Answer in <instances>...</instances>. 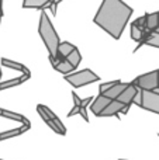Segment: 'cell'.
Masks as SVG:
<instances>
[{"label":"cell","instance_id":"cell-2","mask_svg":"<svg viewBox=\"0 0 159 160\" xmlns=\"http://www.w3.org/2000/svg\"><path fill=\"white\" fill-rule=\"evenodd\" d=\"M38 32L41 37L44 45L47 47L48 53H49V58H56L58 55V47H59V35L56 34L54 24L51 22L49 17L47 16L44 10L41 11V17H39V24H38Z\"/></svg>","mask_w":159,"mask_h":160},{"label":"cell","instance_id":"cell-22","mask_svg":"<svg viewBox=\"0 0 159 160\" xmlns=\"http://www.w3.org/2000/svg\"><path fill=\"white\" fill-rule=\"evenodd\" d=\"M141 101H142V94H141V90H138V93L132 98V104H137L138 107H141Z\"/></svg>","mask_w":159,"mask_h":160},{"label":"cell","instance_id":"cell-27","mask_svg":"<svg viewBox=\"0 0 159 160\" xmlns=\"http://www.w3.org/2000/svg\"><path fill=\"white\" fill-rule=\"evenodd\" d=\"M79 110H80V107H78V105H75V107H73L72 110L69 111V114H68V118H69V117L76 115V114H79Z\"/></svg>","mask_w":159,"mask_h":160},{"label":"cell","instance_id":"cell-17","mask_svg":"<svg viewBox=\"0 0 159 160\" xmlns=\"http://www.w3.org/2000/svg\"><path fill=\"white\" fill-rule=\"evenodd\" d=\"M142 45H148V47H154V48H159V34L152 31L151 35L144 41Z\"/></svg>","mask_w":159,"mask_h":160},{"label":"cell","instance_id":"cell-23","mask_svg":"<svg viewBox=\"0 0 159 160\" xmlns=\"http://www.w3.org/2000/svg\"><path fill=\"white\" fill-rule=\"evenodd\" d=\"M39 107L42 108V111H44V112L47 114V117H48L49 119H55V118H56V115H55V114H54L48 107H45V105H39Z\"/></svg>","mask_w":159,"mask_h":160},{"label":"cell","instance_id":"cell-15","mask_svg":"<svg viewBox=\"0 0 159 160\" xmlns=\"http://www.w3.org/2000/svg\"><path fill=\"white\" fill-rule=\"evenodd\" d=\"M65 59H66V61L76 69V68L79 66V63H80V61H82V55H80V52H79L78 48H75V49H73Z\"/></svg>","mask_w":159,"mask_h":160},{"label":"cell","instance_id":"cell-14","mask_svg":"<svg viewBox=\"0 0 159 160\" xmlns=\"http://www.w3.org/2000/svg\"><path fill=\"white\" fill-rule=\"evenodd\" d=\"M75 45L70 44L68 41H64V42H59V47H58V56H62V58H66L73 49H75Z\"/></svg>","mask_w":159,"mask_h":160},{"label":"cell","instance_id":"cell-13","mask_svg":"<svg viewBox=\"0 0 159 160\" xmlns=\"http://www.w3.org/2000/svg\"><path fill=\"white\" fill-rule=\"evenodd\" d=\"M2 65H4V66H7V68H11V69H16V70H20V72H23L25 76H28L30 78L31 76V73H30V70L27 69V68L24 66V65H21V63H17V62H13V61H8V59H6V58H3L2 59Z\"/></svg>","mask_w":159,"mask_h":160},{"label":"cell","instance_id":"cell-7","mask_svg":"<svg viewBox=\"0 0 159 160\" xmlns=\"http://www.w3.org/2000/svg\"><path fill=\"white\" fill-rule=\"evenodd\" d=\"M111 101L110 98H107L106 96H103V94H99L96 98H93L92 101V105H90V110H92V112L95 114L96 117H99V114L101 112V111L104 110V108L109 105V102Z\"/></svg>","mask_w":159,"mask_h":160},{"label":"cell","instance_id":"cell-3","mask_svg":"<svg viewBox=\"0 0 159 160\" xmlns=\"http://www.w3.org/2000/svg\"><path fill=\"white\" fill-rule=\"evenodd\" d=\"M65 80H66L69 84H72L73 87H83V86L90 84V83L99 82L100 78H99L96 73H93L90 69H83V70H80V72L65 75Z\"/></svg>","mask_w":159,"mask_h":160},{"label":"cell","instance_id":"cell-39","mask_svg":"<svg viewBox=\"0 0 159 160\" xmlns=\"http://www.w3.org/2000/svg\"><path fill=\"white\" fill-rule=\"evenodd\" d=\"M158 136H159V133H158Z\"/></svg>","mask_w":159,"mask_h":160},{"label":"cell","instance_id":"cell-20","mask_svg":"<svg viewBox=\"0 0 159 160\" xmlns=\"http://www.w3.org/2000/svg\"><path fill=\"white\" fill-rule=\"evenodd\" d=\"M118 80H114V82H109V83H101L100 86H99V90H100V94H103L104 91H107L110 87H113V86L117 83Z\"/></svg>","mask_w":159,"mask_h":160},{"label":"cell","instance_id":"cell-5","mask_svg":"<svg viewBox=\"0 0 159 160\" xmlns=\"http://www.w3.org/2000/svg\"><path fill=\"white\" fill-rule=\"evenodd\" d=\"M142 94V101H141V108L146 111H151L159 115V93L151 90H141Z\"/></svg>","mask_w":159,"mask_h":160},{"label":"cell","instance_id":"cell-40","mask_svg":"<svg viewBox=\"0 0 159 160\" xmlns=\"http://www.w3.org/2000/svg\"><path fill=\"white\" fill-rule=\"evenodd\" d=\"M0 160H2V159H0Z\"/></svg>","mask_w":159,"mask_h":160},{"label":"cell","instance_id":"cell-18","mask_svg":"<svg viewBox=\"0 0 159 160\" xmlns=\"http://www.w3.org/2000/svg\"><path fill=\"white\" fill-rule=\"evenodd\" d=\"M131 38L137 42H140L141 38H142V30L138 28L135 24H131Z\"/></svg>","mask_w":159,"mask_h":160},{"label":"cell","instance_id":"cell-34","mask_svg":"<svg viewBox=\"0 0 159 160\" xmlns=\"http://www.w3.org/2000/svg\"><path fill=\"white\" fill-rule=\"evenodd\" d=\"M158 22H159V11H158Z\"/></svg>","mask_w":159,"mask_h":160},{"label":"cell","instance_id":"cell-38","mask_svg":"<svg viewBox=\"0 0 159 160\" xmlns=\"http://www.w3.org/2000/svg\"><path fill=\"white\" fill-rule=\"evenodd\" d=\"M158 90H159V88H158ZM158 93H159V91H158Z\"/></svg>","mask_w":159,"mask_h":160},{"label":"cell","instance_id":"cell-24","mask_svg":"<svg viewBox=\"0 0 159 160\" xmlns=\"http://www.w3.org/2000/svg\"><path fill=\"white\" fill-rule=\"evenodd\" d=\"M61 2H62V0H52V3L49 4V8H51V11H52L54 16H56V7H58V4Z\"/></svg>","mask_w":159,"mask_h":160},{"label":"cell","instance_id":"cell-8","mask_svg":"<svg viewBox=\"0 0 159 160\" xmlns=\"http://www.w3.org/2000/svg\"><path fill=\"white\" fill-rule=\"evenodd\" d=\"M124 108V104L120 101H117V100H111V101L109 102V105H107L106 108H104L103 111H101L100 114H99V117H113V115H118V114L121 112V110Z\"/></svg>","mask_w":159,"mask_h":160},{"label":"cell","instance_id":"cell-36","mask_svg":"<svg viewBox=\"0 0 159 160\" xmlns=\"http://www.w3.org/2000/svg\"><path fill=\"white\" fill-rule=\"evenodd\" d=\"M0 79H2V75H0ZM0 82H2V80H0Z\"/></svg>","mask_w":159,"mask_h":160},{"label":"cell","instance_id":"cell-6","mask_svg":"<svg viewBox=\"0 0 159 160\" xmlns=\"http://www.w3.org/2000/svg\"><path fill=\"white\" fill-rule=\"evenodd\" d=\"M138 90H140V88H138L137 86H134L132 83H130V84L127 86V88H124V90L121 91L120 96L117 97V101L123 102L124 105H131L132 98H134V96L138 93Z\"/></svg>","mask_w":159,"mask_h":160},{"label":"cell","instance_id":"cell-19","mask_svg":"<svg viewBox=\"0 0 159 160\" xmlns=\"http://www.w3.org/2000/svg\"><path fill=\"white\" fill-rule=\"evenodd\" d=\"M51 121H52L54 124H55V127L58 128V131H59V133H61V135H65V133H66V129H65V127H64V125H62L61 119H59L58 117H56L55 119H51Z\"/></svg>","mask_w":159,"mask_h":160},{"label":"cell","instance_id":"cell-33","mask_svg":"<svg viewBox=\"0 0 159 160\" xmlns=\"http://www.w3.org/2000/svg\"><path fill=\"white\" fill-rule=\"evenodd\" d=\"M156 72H158V83H159V69L156 70Z\"/></svg>","mask_w":159,"mask_h":160},{"label":"cell","instance_id":"cell-4","mask_svg":"<svg viewBox=\"0 0 159 160\" xmlns=\"http://www.w3.org/2000/svg\"><path fill=\"white\" fill-rule=\"evenodd\" d=\"M132 84L137 86L140 90H151V91H156L159 88V83H158V72L154 70V72L149 73H144V75L138 76V78L134 79Z\"/></svg>","mask_w":159,"mask_h":160},{"label":"cell","instance_id":"cell-10","mask_svg":"<svg viewBox=\"0 0 159 160\" xmlns=\"http://www.w3.org/2000/svg\"><path fill=\"white\" fill-rule=\"evenodd\" d=\"M52 0H23V8H38L44 10L48 8Z\"/></svg>","mask_w":159,"mask_h":160},{"label":"cell","instance_id":"cell-16","mask_svg":"<svg viewBox=\"0 0 159 160\" xmlns=\"http://www.w3.org/2000/svg\"><path fill=\"white\" fill-rule=\"evenodd\" d=\"M28 79V76L23 75L17 79H13V80H8V82H0V90H4V88H8V87H14V86H18L21 84L23 82Z\"/></svg>","mask_w":159,"mask_h":160},{"label":"cell","instance_id":"cell-37","mask_svg":"<svg viewBox=\"0 0 159 160\" xmlns=\"http://www.w3.org/2000/svg\"><path fill=\"white\" fill-rule=\"evenodd\" d=\"M120 160H126V159H120Z\"/></svg>","mask_w":159,"mask_h":160},{"label":"cell","instance_id":"cell-35","mask_svg":"<svg viewBox=\"0 0 159 160\" xmlns=\"http://www.w3.org/2000/svg\"><path fill=\"white\" fill-rule=\"evenodd\" d=\"M0 75H2V69H0Z\"/></svg>","mask_w":159,"mask_h":160},{"label":"cell","instance_id":"cell-28","mask_svg":"<svg viewBox=\"0 0 159 160\" xmlns=\"http://www.w3.org/2000/svg\"><path fill=\"white\" fill-rule=\"evenodd\" d=\"M79 114H80L82 117H83V119L85 121H89V117H87V112H86V108H83V107H80V110H79Z\"/></svg>","mask_w":159,"mask_h":160},{"label":"cell","instance_id":"cell-30","mask_svg":"<svg viewBox=\"0 0 159 160\" xmlns=\"http://www.w3.org/2000/svg\"><path fill=\"white\" fill-rule=\"evenodd\" d=\"M47 125H48V127H49V128H51V129H52V131H54V132L59 133L58 128H56V127H55V124H54V122H52V121H51V119H49V121H47Z\"/></svg>","mask_w":159,"mask_h":160},{"label":"cell","instance_id":"cell-1","mask_svg":"<svg viewBox=\"0 0 159 160\" xmlns=\"http://www.w3.org/2000/svg\"><path fill=\"white\" fill-rule=\"evenodd\" d=\"M132 13L134 10L123 0H103L93 22L114 39H120Z\"/></svg>","mask_w":159,"mask_h":160},{"label":"cell","instance_id":"cell-21","mask_svg":"<svg viewBox=\"0 0 159 160\" xmlns=\"http://www.w3.org/2000/svg\"><path fill=\"white\" fill-rule=\"evenodd\" d=\"M132 24H135L138 28H141V30H145V16L140 17V18H137Z\"/></svg>","mask_w":159,"mask_h":160},{"label":"cell","instance_id":"cell-11","mask_svg":"<svg viewBox=\"0 0 159 160\" xmlns=\"http://www.w3.org/2000/svg\"><path fill=\"white\" fill-rule=\"evenodd\" d=\"M54 69L58 70V72L62 73V75H69V73H72L73 70H75V68H73L66 59H64V61L56 62V63L54 65Z\"/></svg>","mask_w":159,"mask_h":160},{"label":"cell","instance_id":"cell-32","mask_svg":"<svg viewBox=\"0 0 159 160\" xmlns=\"http://www.w3.org/2000/svg\"><path fill=\"white\" fill-rule=\"evenodd\" d=\"M155 32H158V34H159V25H158L156 28H155Z\"/></svg>","mask_w":159,"mask_h":160},{"label":"cell","instance_id":"cell-9","mask_svg":"<svg viewBox=\"0 0 159 160\" xmlns=\"http://www.w3.org/2000/svg\"><path fill=\"white\" fill-rule=\"evenodd\" d=\"M130 83H123V82H120L118 80L117 83H115L113 87H110L107 91H104L103 93V96H106L107 98H110V100H117V97L121 94V91L124 90V88H127V86H128Z\"/></svg>","mask_w":159,"mask_h":160},{"label":"cell","instance_id":"cell-12","mask_svg":"<svg viewBox=\"0 0 159 160\" xmlns=\"http://www.w3.org/2000/svg\"><path fill=\"white\" fill-rule=\"evenodd\" d=\"M159 25L158 22V11L156 13H146L145 14V30L148 31H155V28H156Z\"/></svg>","mask_w":159,"mask_h":160},{"label":"cell","instance_id":"cell-25","mask_svg":"<svg viewBox=\"0 0 159 160\" xmlns=\"http://www.w3.org/2000/svg\"><path fill=\"white\" fill-rule=\"evenodd\" d=\"M93 101V97H87V98H85V100H82V102H80V107H83V108H86L87 105L90 104V102Z\"/></svg>","mask_w":159,"mask_h":160},{"label":"cell","instance_id":"cell-31","mask_svg":"<svg viewBox=\"0 0 159 160\" xmlns=\"http://www.w3.org/2000/svg\"><path fill=\"white\" fill-rule=\"evenodd\" d=\"M2 17H3V3H0V22H2Z\"/></svg>","mask_w":159,"mask_h":160},{"label":"cell","instance_id":"cell-29","mask_svg":"<svg viewBox=\"0 0 159 160\" xmlns=\"http://www.w3.org/2000/svg\"><path fill=\"white\" fill-rule=\"evenodd\" d=\"M72 97H73V102H75V105H78V107H80V102L82 100L79 98V96L76 93H72Z\"/></svg>","mask_w":159,"mask_h":160},{"label":"cell","instance_id":"cell-26","mask_svg":"<svg viewBox=\"0 0 159 160\" xmlns=\"http://www.w3.org/2000/svg\"><path fill=\"white\" fill-rule=\"evenodd\" d=\"M37 110H38V114H39V117H41V118L44 119L45 122H47V121H49V118H48V117H47V114H45L44 111H42V108L39 107V105H38V107H37Z\"/></svg>","mask_w":159,"mask_h":160}]
</instances>
